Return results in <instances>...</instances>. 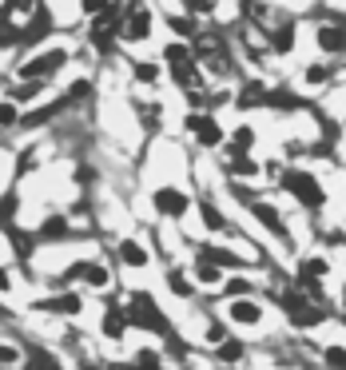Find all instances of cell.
Here are the masks:
<instances>
[{
  "label": "cell",
  "mask_w": 346,
  "mask_h": 370,
  "mask_svg": "<svg viewBox=\"0 0 346 370\" xmlns=\"http://www.w3.org/2000/svg\"><path fill=\"white\" fill-rule=\"evenodd\" d=\"M80 8L88 12L92 20H96V16H104V12L112 8V0H80Z\"/></svg>",
  "instance_id": "32"
},
{
  "label": "cell",
  "mask_w": 346,
  "mask_h": 370,
  "mask_svg": "<svg viewBox=\"0 0 346 370\" xmlns=\"http://www.w3.org/2000/svg\"><path fill=\"white\" fill-rule=\"evenodd\" d=\"M187 132L195 135V140H199L203 147H219V140H223V128H219V123H215V116H203V112H191L187 120Z\"/></svg>",
  "instance_id": "5"
},
{
  "label": "cell",
  "mask_w": 346,
  "mask_h": 370,
  "mask_svg": "<svg viewBox=\"0 0 346 370\" xmlns=\"http://www.w3.org/2000/svg\"><path fill=\"white\" fill-rule=\"evenodd\" d=\"M195 255H199V263H211V267H243V259L235 251H223V247H211V243H199Z\"/></svg>",
  "instance_id": "11"
},
{
  "label": "cell",
  "mask_w": 346,
  "mask_h": 370,
  "mask_svg": "<svg viewBox=\"0 0 346 370\" xmlns=\"http://www.w3.org/2000/svg\"><path fill=\"white\" fill-rule=\"evenodd\" d=\"M326 271H330V263H326L323 255H311V259H302L299 263V279L307 283V287H314L319 279H326Z\"/></svg>",
  "instance_id": "14"
},
{
  "label": "cell",
  "mask_w": 346,
  "mask_h": 370,
  "mask_svg": "<svg viewBox=\"0 0 346 370\" xmlns=\"http://www.w3.org/2000/svg\"><path fill=\"white\" fill-rule=\"evenodd\" d=\"M187 207H191V199H187L179 187H159V191H156V211H159V215L183 219V215H187Z\"/></svg>",
  "instance_id": "6"
},
{
  "label": "cell",
  "mask_w": 346,
  "mask_h": 370,
  "mask_svg": "<svg viewBox=\"0 0 346 370\" xmlns=\"http://www.w3.org/2000/svg\"><path fill=\"white\" fill-rule=\"evenodd\" d=\"M219 359L223 362H239L243 359V343H239V338H227L223 347H219Z\"/></svg>",
  "instance_id": "29"
},
{
  "label": "cell",
  "mask_w": 346,
  "mask_h": 370,
  "mask_svg": "<svg viewBox=\"0 0 346 370\" xmlns=\"http://www.w3.org/2000/svg\"><path fill=\"white\" fill-rule=\"evenodd\" d=\"M267 108H275V112H295V108H302V100L287 88V84H279V88L267 92Z\"/></svg>",
  "instance_id": "15"
},
{
  "label": "cell",
  "mask_w": 346,
  "mask_h": 370,
  "mask_svg": "<svg viewBox=\"0 0 346 370\" xmlns=\"http://www.w3.org/2000/svg\"><path fill=\"white\" fill-rule=\"evenodd\" d=\"M20 112H16V104H0V123H16Z\"/></svg>",
  "instance_id": "37"
},
{
  "label": "cell",
  "mask_w": 346,
  "mask_h": 370,
  "mask_svg": "<svg viewBox=\"0 0 346 370\" xmlns=\"http://www.w3.org/2000/svg\"><path fill=\"white\" fill-rule=\"evenodd\" d=\"M123 314H128V323L132 326H144V331H152V335H163L168 343H175L179 347V338H175V331H171V323H168V314L156 307V299L147 291H135V295H128V307H123ZM183 350V347H179Z\"/></svg>",
  "instance_id": "1"
},
{
  "label": "cell",
  "mask_w": 346,
  "mask_h": 370,
  "mask_svg": "<svg viewBox=\"0 0 346 370\" xmlns=\"http://www.w3.org/2000/svg\"><path fill=\"white\" fill-rule=\"evenodd\" d=\"M64 235H68V219H60L56 215V219H48V223L40 227V235L36 239H48V243H52V239H64Z\"/></svg>",
  "instance_id": "23"
},
{
  "label": "cell",
  "mask_w": 346,
  "mask_h": 370,
  "mask_svg": "<svg viewBox=\"0 0 346 370\" xmlns=\"http://www.w3.org/2000/svg\"><path fill=\"white\" fill-rule=\"evenodd\" d=\"M255 147V128H235V135H231V144H227V159H239V156H247Z\"/></svg>",
  "instance_id": "16"
},
{
  "label": "cell",
  "mask_w": 346,
  "mask_h": 370,
  "mask_svg": "<svg viewBox=\"0 0 346 370\" xmlns=\"http://www.w3.org/2000/svg\"><path fill=\"white\" fill-rule=\"evenodd\" d=\"M171 76H175V84H179L183 92L199 88V68H195V60H191V64H179V68H171Z\"/></svg>",
  "instance_id": "20"
},
{
  "label": "cell",
  "mask_w": 346,
  "mask_h": 370,
  "mask_svg": "<svg viewBox=\"0 0 346 370\" xmlns=\"http://www.w3.org/2000/svg\"><path fill=\"white\" fill-rule=\"evenodd\" d=\"M84 370H108V366H96V362H84Z\"/></svg>",
  "instance_id": "40"
},
{
  "label": "cell",
  "mask_w": 346,
  "mask_h": 370,
  "mask_svg": "<svg viewBox=\"0 0 346 370\" xmlns=\"http://www.w3.org/2000/svg\"><path fill=\"white\" fill-rule=\"evenodd\" d=\"M199 215H203V223H207V231H223V227H227L223 211H219L211 199H203V203H199Z\"/></svg>",
  "instance_id": "21"
},
{
  "label": "cell",
  "mask_w": 346,
  "mask_h": 370,
  "mask_svg": "<svg viewBox=\"0 0 346 370\" xmlns=\"http://www.w3.org/2000/svg\"><path fill=\"white\" fill-rule=\"evenodd\" d=\"M223 291H227V299H243V295H251V283L247 279H227Z\"/></svg>",
  "instance_id": "31"
},
{
  "label": "cell",
  "mask_w": 346,
  "mask_h": 370,
  "mask_svg": "<svg viewBox=\"0 0 346 370\" xmlns=\"http://www.w3.org/2000/svg\"><path fill=\"white\" fill-rule=\"evenodd\" d=\"M307 84H311V88H319V84H326V80H330V64H311L307 68Z\"/></svg>",
  "instance_id": "28"
},
{
  "label": "cell",
  "mask_w": 346,
  "mask_h": 370,
  "mask_svg": "<svg viewBox=\"0 0 346 370\" xmlns=\"http://www.w3.org/2000/svg\"><path fill=\"white\" fill-rule=\"evenodd\" d=\"M342 307H346V287H342Z\"/></svg>",
  "instance_id": "41"
},
{
  "label": "cell",
  "mask_w": 346,
  "mask_h": 370,
  "mask_svg": "<svg viewBox=\"0 0 346 370\" xmlns=\"http://www.w3.org/2000/svg\"><path fill=\"white\" fill-rule=\"evenodd\" d=\"M16 359H20L16 347H0V370H4V362H16Z\"/></svg>",
  "instance_id": "38"
},
{
  "label": "cell",
  "mask_w": 346,
  "mask_h": 370,
  "mask_svg": "<svg viewBox=\"0 0 346 370\" xmlns=\"http://www.w3.org/2000/svg\"><path fill=\"white\" fill-rule=\"evenodd\" d=\"M207 338H211L215 347H223V343H227V326H219V323H211V326H207Z\"/></svg>",
  "instance_id": "36"
},
{
  "label": "cell",
  "mask_w": 346,
  "mask_h": 370,
  "mask_svg": "<svg viewBox=\"0 0 346 370\" xmlns=\"http://www.w3.org/2000/svg\"><path fill=\"white\" fill-rule=\"evenodd\" d=\"M271 48H275V52H283V56H287L290 48H295V24H290V20H283L279 28L271 32Z\"/></svg>",
  "instance_id": "17"
},
{
  "label": "cell",
  "mask_w": 346,
  "mask_h": 370,
  "mask_svg": "<svg viewBox=\"0 0 346 370\" xmlns=\"http://www.w3.org/2000/svg\"><path fill=\"white\" fill-rule=\"evenodd\" d=\"M283 187L295 195V199L302 203V207H311V211H319L326 203V191H323V183L314 180L311 171H299V168H290V171H283Z\"/></svg>",
  "instance_id": "2"
},
{
  "label": "cell",
  "mask_w": 346,
  "mask_h": 370,
  "mask_svg": "<svg viewBox=\"0 0 346 370\" xmlns=\"http://www.w3.org/2000/svg\"><path fill=\"white\" fill-rule=\"evenodd\" d=\"M120 259L128 263V267H147V251L135 243V239H123L120 243Z\"/></svg>",
  "instance_id": "19"
},
{
  "label": "cell",
  "mask_w": 346,
  "mask_h": 370,
  "mask_svg": "<svg viewBox=\"0 0 346 370\" xmlns=\"http://www.w3.org/2000/svg\"><path fill=\"white\" fill-rule=\"evenodd\" d=\"M84 279H88L92 287H108V271H104L100 263H88V267H84Z\"/></svg>",
  "instance_id": "30"
},
{
  "label": "cell",
  "mask_w": 346,
  "mask_h": 370,
  "mask_svg": "<svg viewBox=\"0 0 346 370\" xmlns=\"http://www.w3.org/2000/svg\"><path fill=\"white\" fill-rule=\"evenodd\" d=\"M215 8V0H187V16L195 20V16H207V12Z\"/></svg>",
  "instance_id": "35"
},
{
  "label": "cell",
  "mask_w": 346,
  "mask_h": 370,
  "mask_svg": "<svg viewBox=\"0 0 346 370\" xmlns=\"http://www.w3.org/2000/svg\"><path fill=\"white\" fill-rule=\"evenodd\" d=\"M290 323L299 326V331H311V326L326 323V307L323 303H302L299 311H290Z\"/></svg>",
  "instance_id": "12"
},
{
  "label": "cell",
  "mask_w": 346,
  "mask_h": 370,
  "mask_svg": "<svg viewBox=\"0 0 346 370\" xmlns=\"http://www.w3.org/2000/svg\"><path fill=\"white\" fill-rule=\"evenodd\" d=\"M163 60H168L171 68L191 64V48H187V44H168V48H163Z\"/></svg>",
  "instance_id": "25"
},
{
  "label": "cell",
  "mask_w": 346,
  "mask_h": 370,
  "mask_svg": "<svg viewBox=\"0 0 346 370\" xmlns=\"http://www.w3.org/2000/svg\"><path fill=\"white\" fill-rule=\"evenodd\" d=\"M223 279V271L211 267V263H195V283H203V287H215V283Z\"/></svg>",
  "instance_id": "24"
},
{
  "label": "cell",
  "mask_w": 346,
  "mask_h": 370,
  "mask_svg": "<svg viewBox=\"0 0 346 370\" xmlns=\"http://www.w3.org/2000/svg\"><path fill=\"white\" fill-rule=\"evenodd\" d=\"M314 44L323 48L326 56H342L346 52V24H323L314 32Z\"/></svg>",
  "instance_id": "7"
},
{
  "label": "cell",
  "mask_w": 346,
  "mask_h": 370,
  "mask_svg": "<svg viewBox=\"0 0 346 370\" xmlns=\"http://www.w3.org/2000/svg\"><path fill=\"white\" fill-rule=\"evenodd\" d=\"M171 28H175L179 36H191V40H195V20H191V16H171Z\"/></svg>",
  "instance_id": "33"
},
{
  "label": "cell",
  "mask_w": 346,
  "mask_h": 370,
  "mask_svg": "<svg viewBox=\"0 0 346 370\" xmlns=\"http://www.w3.org/2000/svg\"><path fill=\"white\" fill-rule=\"evenodd\" d=\"M120 36L128 40V44H140V40H147L152 36V12L140 4V0H128V8H123V28Z\"/></svg>",
  "instance_id": "3"
},
{
  "label": "cell",
  "mask_w": 346,
  "mask_h": 370,
  "mask_svg": "<svg viewBox=\"0 0 346 370\" xmlns=\"http://www.w3.org/2000/svg\"><path fill=\"white\" fill-rule=\"evenodd\" d=\"M323 362H326V370H346V347H326Z\"/></svg>",
  "instance_id": "27"
},
{
  "label": "cell",
  "mask_w": 346,
  "mask_h": 370,
  "mask_svg": "<svg viewBox=\"0 0 346 370\" xmlns=\"http://www.w3.org/2000/svg\"><path fill=\"white\" fill-rule=\"evenodd\" d=\"M100 331H104V335H108V338H120V335H123V331H128V314H123V311H120V307H112V311L104 314V323H100Z\"/></svg>",
  "instance_id": "18"
},
{
  "label": "cell",
  "mask_w": 346,
  "mask_h": 370,
  "mask_svg": "<svg viewBox=\"0 0 346 370\" xmlns=\"http://www.w3.org/2000/svg\"><path fill=\"white\" fill-rule=\"evenodd\" d=\"M64 60H68L64 48H52V52H44V56L28 60V64L20 68V76L28 80V84H40V80H48L52 72H60V64H64Z\"/></svg>",
  "instance_id": "4"
},
{
  "label": "cell",
  "mask_w": 346,
  "mask_h": 370,
  "mask_svg": "<svg viewBox=\"0 0 346 370\" xmlns=\"http://www.w3.org/2000/svg\"><path fill=\"white\" fill-rule=\"evenodd\" d=\"M267 84H263V80H247L243 84V92H239V96H235V108H239V112H251V108H259V104H267Z\"/></svg>",
  "instance_id": "10"
},
{
  "label": "cell",
  "mask_w": 346,
  "mask_h": 370,
  "mask_svg": "<svg viewBox=\"0 0 346 370\" xmlns=\"http://www.w3.org/2000/svg\"><path fill=\"white\" fill-rule=\"evenodd\" d=\"M12 287V275H8V267H0V291H8Z\"/></svg>",
  "instance_id": "39"
},
{
  "label": "cell",
  "mask_w": 346,
  "mask_h": 370,
  "mask_svg": "<svg viewBox=\"0 0 346 370\" xmlns=\"http://www.w3.org/2000/svg\"><path fill=\"white\" fill-rule=\"evenodd\" d=\"M227 171H231V175H239V180H251V175H259V164H251L247 156H239V159H231V164H227Z\"/></svg>",
  "instance_id": "26"
},
{
  "label": "cell",
  "mask_w": 346,
  "mask_h": 370,
  "mask_svg": "<svg viewBox=\"0 0 346 370\" xmlns=\"http://www.w3.org/2000/svg\"><path fill=\"white\" fill-rule=\"evenodd\" d=\"M168 287H171L175 295H183V299H187V295H195V287L187 283V275H183L179 267H171V271H168Z\"/></svg>",
  "instance_id": "22"
},
{
  "label": "cell",
  "mask_w": 346,
  "mask_h": 370,
  "mask_svg": "<svg viewBox=\"0 0 346 370\" xmlns=\"http://www.w3.org/2000/svg\"><path fill=\"white\" fill-rule=\"evenodd\" d=\"M247 203H251V215H255L259 223H263V227H271V231H275V235H279L283 243H290L287 227H283L279 211H275V207H271V203H263V199H247Z\"/></svg>",
  "instance_id": "9"
},
{
  "label": "cell",
  "mask_w": 346,
  "mask_h": 370,
  "mask_svg": "<svg viewBox=\"0 0 346 370\" xmlns=\"http://www.w3.org/2000/svg\"><path fill=\"white\" fill-rule=\"evenodd\" d=\"M40 311H52V314H80V307H84V299L80 295H52V299H44V303H36Z\"/></svg>",
  "instance_id": "13"
},
{
  "label": "cell",
  "mask_w": 346,
  "mask_h": 370,
  "mask_svg": "<svg viewBox=\"0 0 346 370\" xmlns=\"http://www.w3.org/2000/svg\"><path fill=\"white\" fill-rule=\"evenodd\" d=\"M227 319H231L235 326H259L263 323V307H259L255 299H235V303L227 307Z\"/></svg>",
  "instance_id": "8"
},
{
  "label": "cell",
  "mask_w": 346,
  "mask_h": 370,
  "mask_svg": "<svg viewBox=\"0 0 346 370\" xmlns=\"http://www.w3.org/2000/svg\"><path fill=\"white\" fill-rule=\"evenodd\" d=\"M135 80H140V84H156L159 80V64H135Z\"/></svg>",
  "instance_id": "34"
}]
</instances>
